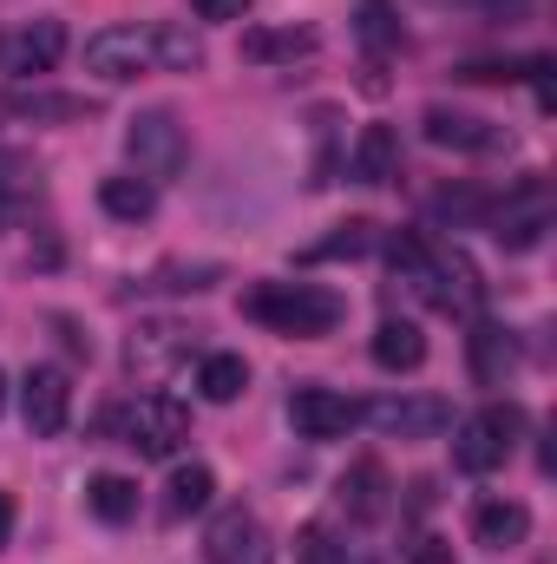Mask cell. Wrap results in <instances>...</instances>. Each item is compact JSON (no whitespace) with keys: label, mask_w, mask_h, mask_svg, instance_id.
Returning a JSON list of instances; mask_svg holds the SVG:
<instances>
[{"label":"cell","mask_w":557,"mask_h":564,"mask_svg":"<svg viewBox=\"0 0 557 564\" xmlns=\"http://www.w3.org/2000/svg\"><path fill=\"white\" fill-rule=\"evenodd\" d=\"M308 53H315V33H308V26H250V33H243V59H256V66L308 59Z\"/></svg>","instance_id":"d6986e66"},{"label":"cell","mask_w":557,"mask_h":564,"mask_svg":"<svg viewBox=\"0 0 557 564\" xmlns=\"http://www.w3.org/2000/svg\"><path fill=\"white\" fill-rule=\"evenodd\" d=\"M426 144H439V151H499L505 132L492 126V119H472V112H452V106H426Z\"/></svg>","instance_id":"5bb4252c"},{"label":"cell","mask_w":557,"mask_h":564,"mask_svg":"<svg viewBox=\"0 0 557 564\" xmlns=\"http://www.w3.org/2000/svg\"><path fill=\"white\" fill-rule=\"evenodd\" d=\"M288 426L302 440H348V426H361V408L335 388H295L288 394Z\"/></svg>","instance_id":"8fae6325"},{"label":"cell","mask_w":557,"mask_h":564,"mask_svg":"<svg viewBox=\"0 0 557 564\" xmlns=\"http://www.w3.org/2000/svg\"><path fill=\"white\" fill-rule=\"evenodd\" d=\"M151 59H157L164 73H197V66H204V40H197L190 26H177V20H157V26H151Z\"/></svg>","instance_id":"7402d4cb"},{"label":"cell","mask_w":557,"mask_h":564,"mask_svg":"<svg viewBox=\"0 0 557 564\" xmlns=\"http://www.w3.org/2000/svg\"><path fill=\"white\" fill-rule=\"evenodd\" d=\"M374 361H381L387 375H414L419 361H426L419 322H381V328H374Z\"/></svg>","instance_id":"ffe728a7"},{"label":"cell","mask_w":557,"mask_h":564,"mask_svg":"<svg viewBox=\"0 0 557 564\" xmlns=\"http://www.w3.org/2000/svg\"><path fill=\"white\" fill-rule=\"evenodd\" d=\"M33 191H40V171H33V158L0 144V210H13V204H33Z\"/></svg>","instance_id":"83f0119b"},{"label":"cell","mask_w":557,"mask_h":564,"mask_svg":"<svg viewBox=\"0 0 557 564\" xmlns=\"http://www.w3.org/2000/svg\"><path fill=\"white\" fill-rule=\"evenodd\" d=\"M466 355H472V381H479V388H505L512 368H518V335L499 328V322H472Z\"/></svg>","instance_id":"4fadbf2b"},{"label":"cell","mask_w":557,"mask_h":564,"mask_svg":"<svg viewBox=\"0 0 557 564\" xmlns=\"http://www.w3.org/2000/svg\"><path fill=\"white\" fill-rule=\"evenodd\" d=\"M532 539V512L518 499H479L472 506V545L479 552H512Z\"/></svg>","instance_id":"9a60e30c"},{"label":"cell","mask_w":557,"mask_h":564,"mask_svg":"<svg viewBox=\"0 0 557 564\" xmlns=\"http://www.w3.org/2000/svg\"><path fill=\"white\" fill-rule=\"evenodd\" d=\"M0 112L7 119H33V126H73V119H92V99H73V93H7Z\"/></svg>","instance_id":"e0dca14e"},{"label":"cell","mask_w":557,"mask_h":564,"mask_svg":"<svg viewBox=\"0 0 557 564\" xmlns=\"http://www.w3.org/2000/svg\"><path fill=\"white\" fill-rule=\"evenodd\" d=\"M99 204H106V217H119V224H144V217L157 210V184H144V177H106V184H99Z\"/></svg>","instance_id":"d4e9b609"},{"label":"cell","mask_w":557,"mask_h":564,"mask_svg":"<svg viewBox=\"0 0 557 564\" xmlns=\"http://www.w3.org/2000/svg\"><path fill=\"white\" fill-rule=\"evenodd\" d=\"M197 388H204V401H237L243 388H250V361L243 355H204V368H197Z\"/></svg>","instance_id":"484cf974"},{"label":"cell","mask_w":557,"mask_h":564,"mask_svg":"<svg viewBox=\"0 0 557 564\" xmlns=\"http://www.w3.org/2000/svg\"><path fill=\"white\" fill-rule=\"evenodd\" d=\"M7 539H13V499L0 492V552H7Z\"/></svg>","instance_id":"d6a6232c"},{"label":"cell","mask_w":557,"mask_h":564,"mask_svg":"<svg viewBox=\"0 0 557 564\" xmlns=\"http://www.w3.org/2000/svg\"><path fill=\"white\" fill-rule=\"evenodd\" d=\"M184 440H190V408L171 401V394H144L125 414V446H139L144 459H171Z\"/></svg>","instance_id":"8992f818"},{"label":"cell","mask_w":557,"mask_h":564,"mask_svg":"<svg viewBox=\"0 0 557 564\" xmlns=\"http://www.w3.org/2000/svg\"><path fill=\"white\" fill-rule=\"evenodd\" d=\"M204 558L210 564H276V539H270V525H263L256 512L230 506V512L210 519V532H204Z\"/></svg>","instance_id":"5b68a950"},{"label":"cell","mask_w":557,"mask_h":564,"mask_svg":"<svg viewBox=\"0 0 557 564\" xmlns=\"http://www.w3.org/2000/svg\"><path fill=\"white\" fill-rule=\"evenodd\" d=\"M125 158L139 164L144 184H164V177H177L184 164H190V139H184V126H177V112H139L132 126H125Z\"/></svg>","instance_id":"277c9868"},{"label":"cell","mask_w":557,"mask_h":564,"mask_svg":"<svg viewBox=\"0 0 557 564\" xmlns=\"http://www.w3.org/2000/svg\"><path fill=\"white\" fill-rule=\"evenodd\" d=\"M20 414H26V433L33 440H59L66 421H73V381L59 368H26L20 381Z\"/></svg>","instance_id":"9c48e42d"},{"label":"cell","mask_w":557,"mask_h":564,"mask_svg":"<svg viewBox=\"0 0 557 564\" xmlns=\"http://www.w3.org/2000/svg\"><path fill=\"white\" fill-rule=\"evenodd\" d=\"M190 335H197V328H177V322H144V328H132V341H125L132 375H144V381L171 375V368L190 355Z\"/></svg>","instance_id":"7c38bea8"},{"label":"cell","mask_w":557,"mask_h":564,"mask_svg":"<svg viewBox=\"0 0 557 564\" xmlns=\"http://www.w3.org/2000/svg\"><path fill=\"white\" fill-rule=\"evenodd\" d=\"M210 499H217V473H210V466H197V459H190V466H177V473H171V486H164V512H171V519H190V512H204Z\"/></svg>","instance_id":"603a6c76"},{"label":"cell","mask_w":557,"mask_h":564,"mask_svg":"<svg viewBox=\"0 0 557 564\" xmlns=\"http://www.w3.org/2000/svg\"><path fill=\"white\" fill-rule=\"evenodd\" d=\"M197 7V20H243L250 13V0H190Z\"/></svg>","instance_id":"1f68e13d"},{"label":"cell","mask_w":557,"mask_h":564,"mask_svg":"<svg viewBox=\"0 0 557 564\" xmlns=\"http://www.w3.org/2000/svg\"><path fill=\"white\" fill-rule=\"evenodd\" d=\"M151 66H157L151 59V26H99L86 40V73H99L106 86H125Z\"/></svg>","instance_id":"ba28073f"},{"label":"cell","mask_w":557,"mask_h":564,"mask_svg":"<svg viewBox=\"0 0 557 564\" xmlns=\"http://www.w3.org/2000/svg\"><path fill=\"white\" fill-rule=\"evenodd\" d=\"M86 506H92V519H106V525H132V519H139V486H132L125 473H99V479L86 486Z\"/></svg>","instance_id":"cb8c5ba5"},{"label":"cell","mask_w":557,"mask_h":564,"mask_svg":"<svg viewBox=\"0 0 557 564\" xmlns=\"http://www.w3.org/2000/svg\"><path fill=\"white\" fill-rule=\"evenodd\" d=\"M545 230H551V184H545V177H525V184L492 210V237H499L505 250H538Z\"/></svg>","instance_id":"52a82bcc"},{"label":"cell","mask_w":557,"mask_h":564,"mask_svg":"<svg viewBox=\"0 0 557 564\" xmlns=\"http://www.w3.org/2000/svg\"><path fill=\"white\" fill-rule=\"evenodd\" d=\"M518 433H525V408L518 401H492V408H479L472 421L452 433V466L459 473H499L505 459H512V446H518Z\"/></svg>","instance_id":"3957f363"},{"label":"cell","mask_w":557,"mask_h":564,"mask_svg":"<svg viewBox=\"0 0 557 564\" xmlns=\"http://www.w3.org/2000/svg\"><path fill=\"white\" fill-rule=\"evenodd\" d=\"M354 33H361V46H368V53H394V46H401V13H394L387 0H361Z\"/></svg>","instance_id":"4316f807"},{"label":"cell","mask_w":557,"mask_h":564,"mask_svg":"<svg viewBox=\"0 0 557 564\" xmlns=\"http://www.w3.org/2000/svg\"><path fill=\"white\" fill-rule=\"evenodd\" d=\"M361 421H374L394 440H439L452 426V401H439V394H394V401L361 408Z\"/></svg>","instance_id":"30bf717a"},{"label":"cell","mask_w":557,"mask_h":564,"mask_svg":"<svg viewBox=\"0 0 557 564\" xmlns=\"http://www.w3.org/2000/svg\"><path fill=\"white\" fill-rule=\"evenodd\" d=\"M243 315L263 322V328H276V335H288V341H315V335L341 328L348 302L335 289H321V282H256L243 295Z\"/></svg>","instance_id":"7a4b0ae2"},{"label":"cell","mask_w":557,"mask_h":564,"mask_svg":"<svg viewBox=\"0 0 557 564\" xmlns=\"http://www.w3.org/2000/svg\"><path fill=\"white\" fill-rule=\"evenodd\" d=\"M407 564H452V545L426 532V539H414V552H407Z\"/></svg>","instance_id":"4dcf8cb0"},{"label":"cell","mask_w":557,"mask_h":564,"mask_svg":"<svg viewBox=\"0 0 557 564\" xmlns=\"http://www.w3.org/2000/svg\"><path fill=\"white\" fill-rule=\"evenodd\" d=\"M368 243H374V224H368V217H354V224H341V230H335L328 243H308V250H302V263H328V257H361Z\"/></svg>","instance_id":"f1b7e54d"},{"label":"cell","mask_w":557,"mask_h":564,"mask_svg":"<svg viewBox=\"0 0 557 564\" xmlns=\"http://www.w3.org/2000/svg\"><path fill=\"white\" fill-rule=\"evenodd\" d=\"M0 408H7V375H0Z\"/></svg>","instance_id":"836d02e7"},{"label":"cell","mask_w":557,"mask_h":564,"mask_svg":"<svg viewBox=\"0 0 557 564\" xmlns=\"http://www.w3.org/2000/svg\"><path fill=\"white\" fill-rule=\"evenodd\" d=\"M66 53V26L59 20H33L20 40H13V73H53Z\"/></svg>","instance_id":"44dd1931"},{"label":"cell","mask_w":557,"mask_h":564,"mask_svg":"<svg viewBox=\"0 0 557 564\" xmlns=\"http://www.w3.org/2000/svg\"><path fill=\"white\" fill-rule=\"evenodd\" d=\"M361 184H394L401 177V132L394 126H368L354 139V164H348Z\"/></svg>","instance_id":"ac0fdd59"},{"label":"cell","mask_w":557,"mask_h":564,"mask_svg":"<svg viewBox=\"0 0 557 564\" xmlns=\"http://www.w3.org/2000/svg\"><path fill=\"white\" fill-rule=\"evenodd\" d=\"M341 512H348L354 525L387 519V466H381V459H354V466L341 473Z\"/></svg>","instance_id":"2e32d148"},{"label":"cell","mask_w":557,"mask_h":564,"mask_svg":"<svg viewBox=\"0 0 557 564\" xmlns=\"http://www.w3.org/2000/svg\"><path fill=\"white\" fill-rule=\"evenodd\" d=\"M295 564H341V545L328 525H302L295 532Z\"/></svg>","instance_id":"f546056e"},{"label":"cell","mask_w":557,"mask_h":564,"mask_svg":"<svg viewBox=\"0 0 557 564\" xmlns=\"http://www.w3.org/2000/svg\"><path fill=\"white\" fill-rule=\"evenodd\" d=\"M387 263L439 315H479V302H485V282L472 270V257L466 250H446V243H426L419 230H394L387 237Z\"/></svg>","instance_id":"6da1fadb"}]
</instances>
